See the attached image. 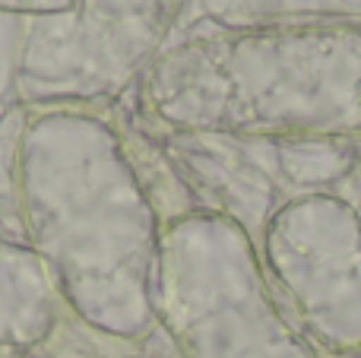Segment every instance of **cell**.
Wrapping results in <instances>:
<instances>
[{
	"mask_svg": "<svg viewBox=\"0 0 361 358\" xmlns=\"http://www.w3.org/2000/svg\"><path fill=\"white\" fill-rule=\"evenodd\" d=\"M143 80L156 118L180 130L361 137V23L203 25Z\"/></svg>",
	"mask_w": 361,
	"mask_h": 358,
	"instance_id": "cell-1",
	"label": "cell"
},
{
	"mask_svg": "<svg viewBox=\"0 0 361 358\" xmlns=\"http://www.w3.org/2000/svg\"><path fill=\"white\" fill-rule=\"evenodd\" d=\"M25 152L38 209H57L44 213V228L61 235L57 254L70 260L86 295H102V285L124 289L130 283L124 260L137 251L124 235L137 222L127 216L130 197L105 127L82 114H44L29 127Z\"/></svg>",
	"mask_w": 361,
	"mask_h": 358,
	"instance_id": "cell-2",
	"label": "cell"
},
{
	"mask_svg": "<svg viewBox=\"0 0 361 358\" xmlns=\"http://www.w3.org/2000/svg\"><path fill=\"white\" fill-rule=\"evenodd\" d=\"M184 0H76L29 23L13 89L25 105L114 99L156 63Z\"/></svg>",
	"mask_w": 361,
	"mask_h": 358,
	"instance_id": "cell-3",
	"label": "cell"
},
{
	"mask_svg": "<svg viewBox=\"0 0 361 358\" xmlns=\"http://www.w3.org/2000/svg\"><path fill=\"white\" fill-rule=\"evenodd\" d=\"M279 257L286 260L288 279L305 285L311 308L326 314L339 304H361L355 241L343 222L326 216V209L286 219Z\"/></svg>",
	"mask_w": 361,
	"mask_h": 358,
	"instance_id": "cell-4",
	"label": "cell"
},
{
	"mask_svg": "<svg viewBox=\"0 0 361 358\" xmlns=\"http://www.w3.org/2000/svg\"><path fill=\"white\" fill-rule=\"evenodd\" d=\"M209 25L263 29L288 23H361V0H200Z\"/></svg>",
	"mask_w": 361,
	"mask_h": 358,
	"instance_id": "cell-5",
	"label": "cell"
},
{
	"mask_svg": "<svg viewBox=\"0 0 361 358\" xmlns=\"http://www.w3.org/2000/svg\"><path fill=\"white\" fill-rule=\"evenodd\" d=\"M76 0H0V13H23V16H54L67 13Z\"/></svg>",
	"mask_w": 361,
	"mask_h": 358,
	"instance_id": "cell-6",
	"label": "cell"
}]
</instances>
